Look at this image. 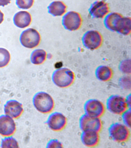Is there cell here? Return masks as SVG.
<instances>
[{
    "instance_id": "7",
    "label": "cell",
    "mask_w": 131,
    "mask_h": 148,
    "mask_svg": "<svg viewBox=\"0 0 131 148\" xmlns=\"http://www.w3.org/2000/svg\"><path fill=\"white\" fill-rule=\"evenodd\" d=\"M82 41L84 46L87 49L94 50L101 47L103 39L98 31L92 30L87 31L83 35Z\"/></svg>"
},
{
    "instance_id": "2",
    "label": "cell",
    "mask_w": 131,
    "mask_h": 148,
    "mask_svg": "<svg viewBox=\"0 0 131 148\" xmlns=\"http://www.w3.org/2000/svg\"><path fill=\"white\" fill-rule=\"evenodd\" d=\"M52 80L54 84L58 87L67 88L74 83L75 75L73 71L68 68H60L53 73Z\"/></svg>"
},
{
    "instance_id": "6",
    "label": "cell",
    "mask_w": 131,
    "mask_h": 148,
    "mask_svg": "<svg viewBox=\"0 0 131 148\" xmlns=\"http://www.w3.org/2000/svg\"><path fill=\"white\" fill-rule=\"evenodd\" d=\"M20 40L22 45L24 47L27 48H34L39 45L41 36L36 29L29 28L22 32Z\"/></svg>"
},
{
    "instance_id": "28",
    "label": "cell",
    "mask_w": 131,
    "mask_h": 148,
    "mask_svg": "<svg viewBox=\"0 0 131 148\" xmlns=\"http://www.w3.org/2000/svg\"><path fill=\"white\" fill-rule=\"evenodd\" d=\"M0 103H1V100H0Z\"/></svg>"
},
{
    "instance_id": "5",
    "label": "cell",
    "mask_w": 131,
    "mask_h": 148,
    "mask_svg": "<svg viewBox=\"0 0 131 148\" xmlns=\"http://www.w3.org/2000/svg\"><path fill=\"white\" fill-rule=\"evenodd\" d=\"M107 106L109 112L121 115L127 110L128 105L124 97L119 95H112L107 100Z\"/></svg>"
},
{
    "instance_id": "13",
    "label": "cell",
    "mask_w": 131,
    "mask_h": 148,
    "mask_svg": "<svg viewBox=\"0 0 131 148\" xmlns=\"http://www.w3.org/2000/svg\"><path fill=\"white\" fill-rule=\"evenodd\" d=\"M16 129L15 122L12 117L7 115L0 116V135L4 136H12Z\"/></svg>"
},
{
    "instance_id": "1",
    "label": "cell",
    "mask_w": 131,
    "mask_h": 148,
    "mask_svg": "<svg viewBox=\"0 0 131 148\" xmlns=\"http://www.w3.org/2000/svg\"><path fill=\"white\" fill-rule=\"evenodd\" d=\"M131 22L130 17H124L117 12L108 14L104 21L105 25L108 29L125 36L130 34Z\"/></svg>"
},
{
    "instance_id": "3",
    "label": "cell",
    "mask_w": 131,
    "mask_h": 148,
    "mask_svg": "<svg viewBox=\"0 0 131 148\" xmlns=\"http://www.w3.org/2000/svg\"><path fill=\"white\" fill-rule=\"evenodd\" d=\"M33 103L36 110L43 114L50 113L55 106L53 98L49 94L44 92L36 93L33 98Z\"/></svg>"
},
{
    "instance_id": "15",
    "label": "cell",
    "mask_w": 131,
    "mask_h": 148,
    "mask_svg": "<svg viewBox=\"0 0 131 148\" xmlns=\"http://www.w3.org/2000/svg\"><path fill=\"white\" fill-rule=\"evenodd\" d=\"M81 138V142L84 145L89 147H96L100 142L99 134L96 132H83Z\"/></svg>"
},
{
    "instance_id": "11",
    "label": "cell",
    "mask_w": 131,
    "mask_h": 148,
    "mask_svg": "<svg viewBox=\"0 0 131 148\" xmlns=\"http://www.w3.org/2000/svg\"><path fill=\"white\" fill-rule=\"evenodd\" d=\"M47 123L52 130L56 132L60 131L66 127L67 119L62 113L54 112L49 116Z\"/></svg>"
},
{
    "instance_id": "14",
    "label": "cell",
    "mask_w": 131,
    "mask_h": 148,
    "mask_svg": "<svg viewBox=\"0 0 131 148\" xmlns=\"http://www.w3.org/2000/svg\"><path fill=\"white\" fill-rule=\"evenodd\" d=\"M4 113L14 119L19 117L24 111L22 104L16 100H10L7 102L4 106Z\"/></svg>"
},
{
    "instance_id": "25",
    "label": "cell",
    "mask_w": 131,
    "mask_h": 148,
    "mask_svg": "<svg viewBox=\"0 0 131 148\" xmlns=\"http://www.w3.org/2000/svg\"><path fill=\"white\" fill-rule=\"evenodd\" d=\"M120 68L121 71L124 73H128V71L130 73V69H128V62H124L120 65Z\"/></svg>"
},
{
    "instance_id": "21",
    "label": "cell",
    "mask_w": 131,
    "mask_h": 148,
    "mask_svg": "<svg viewBox=\"0 0 131 148\" xmlns=\"http://www.w3.org/2000/svg\"><path fill=\"white\" fill-rule=\"evenodd\" d=\"M1 148H19V146L16 140L12 137L5 138L2 140L1 143Z\"/></svg>"
},
{
    "instance_id": "4",
    "label": "cell",
    "mask_w": 131,
    "mask_h": 148,
    "mask_svg": "<svg viewBox=\"0 0 131 148\" xmlns=\"http://www.w3.org/2000/svg\"><path fill=\"white\" fill-rule=\"evenodd\" d=\"M110 137L115 142L121 143L128 140L130 132L128 127L123 124L116 123L112 124L109 130Z\"/></svg>"
},
{
    "instance_id": "10",
    "label": "cell",
    "mask_w": 131,
    "mask_h": 148,
    "mask_svg": "<svg viewBox=\"0 0 131 148\" xmlns=\"http://www.w3.org/2000/svg\"><path fill=\"white\" fill-rule=\"evenodd\" d=\"M86 114L93 117L100 118L103 115L105 109L104 104L99 100L90 99L84 105Z\"/></svg>"
},
{
    "instance_id": "27",
    "label": "cell",
    "mask_w": 131,
    "mask_h": 148,
    "mask_svg": "<svg viewBox=\"0 0 131 148\" xmlns=\"http://www.w3.org/2000/svg\"><path fill=\"white\" fill-rule=\"evenodd\" d=\"M4 20V14L0 10V24H1Z\"/></svg>"
},
{
    "instance_id": "18",
    "label": "cell",
    "mask_w": 131,
    "mask_h": 148,
    "mask_svg": "<svg viewBox=\"0 0 131 148\" xmlns=\"http://www.w3.org/2000/svg\"><path fill=\"white\" fill-rule=\"evenodd\" d=\"M95 75L100 81L107 82L112 78L113 73L110 67L107 66H100L96 68Z\"/></svg>"
},
{
    "instance_id": "20",
    "label": "cell",
    "mask_w": 131,
    "mask_h": 148,
    "mask_svg": "<svg viewBox=\"0 0 131 148\" xmlns=\"http://www.w3.org/2000/svg\"><path fill=\"white\" fill-rule=\"evenodd\" d=\"M11 60V55L9 51L5 48H0V68L6 66Z\"/></svg>"
},
{
    "instance_id": "12",
    "label": "cell",
    "mask_w": 131,
    "mask_h": 148,
    "mask_svg": "<svg viewBox=\"0 0 131 148\" xmlns=\"http://www.w3.org/2000/svg\"><path fill=\"white\" fill-rule=\"evenodd\" d=\"M88 11L93 18H102L109 14L110 8L108 3L104 1H96L91 5Z\"/></svg>"
},
{
    "instance_id": "23",
    "label": "cell",
    "mask_w": 131,
    "mask_h": 148,
    "mask_svg": "<svg viewBox=\"0 0 131 148\" xmlns=\"http://www.w3.org/2000/svg\"><path fill=\"white\" fill-rule=\"evenodd\" d=\"M122 120L124 125L128 127H130L131 110H127L122 114Z\"/></svg>"
},
{
    "instance_id": "9",
    "label": "cell",
    "mask_w": 131,
    "mask_h": 148,
    "mask_svg": "<svg viewBox=\"0 0 131 148\" xmlns=\"http://www.w3.org/2000/svg\"><path fill=\"white\" fill-rule=\"evenodd\" d=\"M81 15L77 12H69L63 17L62 23L64 28L69 31H73L79 29L82 25Z\"/></svg>"
},
{
    "instance_id": "22",
    "label": "cell",
    "mask_w": 131,
    "mask_h": 148,
    "mask_svg": "<svg viewBox=\"0 0 131 148\" xmlns=\"http://www.w3.org/2000/svg\"><path fill=\"white\" fill-rule=\"evenodd\" d=\"M34 0H16V4L19 9H28L33 6Z\"/></svg>"
},
{
    "instance_id": "8",
    "label": "cell",
    "mask_w": 131,
    "mask_h": 148,
    "mask_svg": "<svg viewBox=\"0 0 131 148\" xmlns=\"http://www.w3.org/2000/svg\"><path fill=\"white\" fill-rule=\"evenodd\" d=\"M79 125L83 132L94 131L98 133L102 130L103 126L100 118L93 117L86 114H83L80 118Z\"/></svg>"
},
{
    "instance_id": "17",
    "label": "cell",
    "mask_w": 131,
    "mask_h": 148,
    "mask_svg": "<svg viewBox=\"0 0 131 148\" xmlns=\"http://www.w3.org/2000/svg\"><path fill=\"white\" fill-rule=\"evenodd\" d=\"M48 12L54 16H63L66 12L67 6L61 1H54L48 7Z\"/></svg>"
},
{
    "instance_id": "24",
    "label": "cell",
    "mask_w": 131,
    "mask_h": 148,
    "mask_svg": "<svg viewBox=\"0 0 131 148\" xmlns=\"http://www.w3.org/2000/svg\"><path fill=\"white\" fill-rule=\"evenodd\" d=\"M48 148L62 147V145L57 140L53 139L49 141L47 145Z\"/></svg>"
},
{
    "instance_id": "16",
    "label": "cell",
    "mask_w": 131,
    "mask_h": 148,
    "mask_svg": "<svg viewBox=\"0 0 131 148\" xmlns=\"http://www.w3.org/2000/svg\"><path fill=\"white\" fill-rule=\"evenodd\" d=\"M31 14L27 11H21L17 13L13 18L15 25L20 28H25L29 26L32 22Z\"/></svg>"
},
{
    "instance_id": "26",
    "label": "cell",
    "mask_w": 131,
    "mask_h": 148,
    "mask_svg": "<svg viewBox=\"0 0 131 148\" xmlns=\"http://www.w3.org/2000/svg\"><path fill=\"white\" fill-rule=\"evenodd\" d=\"M12 0H0V6L4 7L11 3Z\"/></svg>"
},
{
    "instance_id": "19",
    "label": "cell",
    "mask_w": 131,
    "mask_h": 148,
    "mask_svg": "<svg viewBox=\"0 0 131 148\" xmlns=\"http://www.w3.org/2000/svg\"><path fill=\"white\" fill-rule=\"evenodd\" d=\"M47 53L44 50L38 49L33 51L31 55V61L33 64H42L45 61L47 58Z\"/></svg>"
}]
</instances>
